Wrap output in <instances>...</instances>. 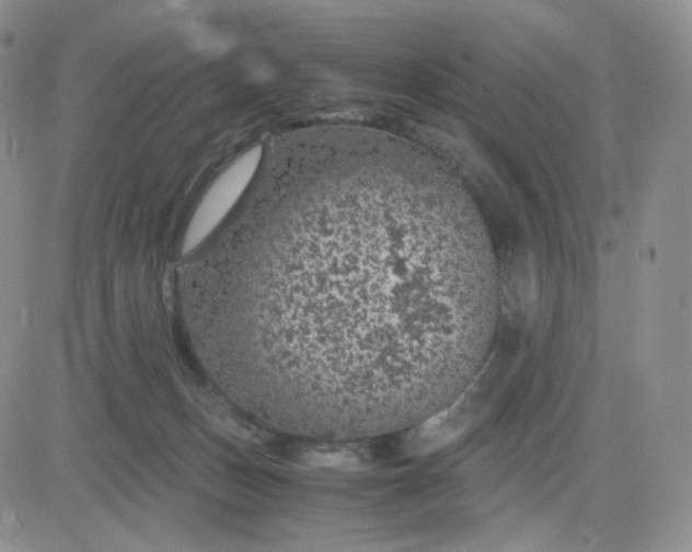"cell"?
<instances>
[{"mask_svg": "<svg viewBox=\"0 0 692 552\" xmlns=\"http://www.w3.org/2000/svg\"><path fill=\"white\" fill-rule=\"evenodd\" d=\"M253 197L195 276L207 311L231 322L245 392L266 415L316 437L379 435L462 389L486 353L498 283L454 187L347 158Z\"/></svg>", "mask_w": 692, "mask_h": 552, "instance_id": "cell-1", "label": "cell"}]
</instances>
